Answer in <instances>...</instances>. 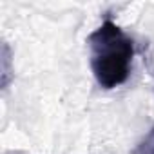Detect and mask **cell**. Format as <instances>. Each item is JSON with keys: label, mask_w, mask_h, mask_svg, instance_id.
I'll list each match as a JSON object with an SVG mask.
<instances>
[{"label": "cell", "mask_w": 154, "mask_h": 154, "mask_svg": "<svg viewBox=\"0 0 154 154\" xmlns=\"http://www.w3.org/2000/svg\"><path fill=\"white\" fill-rule=\"evenodd\" d=\"M87 44L91 51V69L98 85L114 89L125 84L134 58L132 38L112 20H105L89 35Z\"/></svg>", "instance_id": "1"}, {"label": "cell", "mask_w": 154, "mask_h": 154, "mask_svg": "<svg viewBox=\"0 0 154 154\" xmlns=\"http://www.w3.org/2000/svg\"><path fill=\"white\" fill-rule=\"evenodd\" d=\"M8 154H26V152H18V150H17V152H8Z\"/></svg>", "instance_id": "4"}, {"label": "cell", "mask_w": 154, "mask_h": 154, "mask_svg": "<svg viewBox=\"0 0 154 154\" xmlns=\"http://www.w3.org/2000/svg\"><path fill=\"white\" fill-rule=\"evenodd\" d=\"M134 154H154V125H152V129L145 134V138L138 143Z\"/></svg>", "instance_id": "3"}, {"label": "cell", "mask_w": 154, "mask_h": 154, "mask_svg": "<svg viewBox=\"0 0 154 154\" xmlns=\"http://www.w3.org/2000/svg\"><path fill=\"white\" fill-rule=\"evenodd\" d=\"M9 63H11V49L9 45L4 42L2 44V87L6 89L11 82V69H9Z\"/></svg>", "instance_id": "2"}]
</instances>
